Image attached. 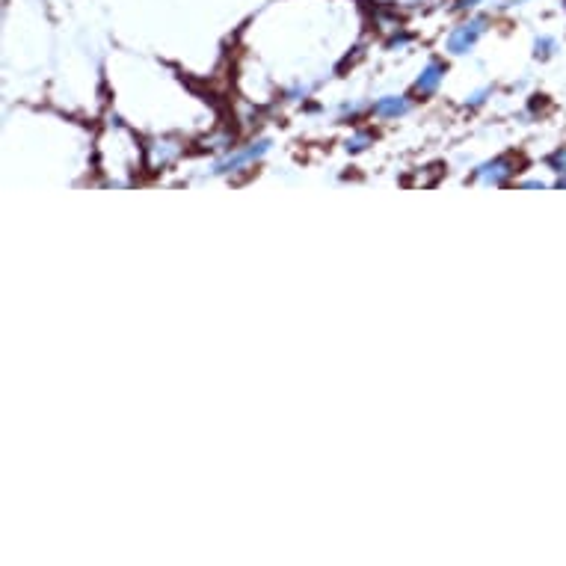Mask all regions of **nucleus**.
I'll use <instances>...</instances> for the list:
<instances>
[{
  "mask_svg": "<svg viewBox=\"0 0 566 566\" xmlns=\"http://www.w3.org/2000/svg\"><path fill=\"white\" fill-rule=\"evenodd\" d=\"M486 21L484 15H478V18H472L469 24H460L451 36H448V51L451 54H466V51H472L475 48V42L481 39V33L486 30Z\"/></svg>",
  "mask_w": 566,
  "mask_h": 566,
  "instance_id": "nucleus-1",
  "label": "nucleus"
},
{
  "mask_svg": "<svg viewBox=\"0 0 566 566\" xmlns=\"http://www.w3.org/2000/svg\"><path fill=\"white\" fill-rule=\"evenodd\" d=\"M513 172H516V169H513V161L498 158V161L481 166V169L475 172V178H481V181H486V184H501V181H504V178H510Z\"/></svg>",
  "mask_w": 566,
  "mask_h": 566,
  "instance_id": "nucleus-2",
  "label": "nucleus"
},
{
  "mask_svg": "<svg viewBox=\"0 0 566 566\" xmlns=\"http://www.w3.org/2000/svg\"><path fill=\"white\" fill-rule=\"evenodd\" d=\"M267 149H270V143H267V140H258V143H255V146H249L246 152H238V155H232L229 161L220 163V166H217V172H232V169H238L241 163L252 161V158H261Z\"/></svg>",
  "mask_w": 566,
  "mask_h": 566,
  "instance_id": "nucleus-3",
  "label": "nucleus"
},
{
  "mask_svg": "<svg viewBox=\"0 0 566 566\" xmlns=\"http://www.w3.org/2000/svg\"><path fill=\"white\" fill-rule=\"evenodd\" d=\"M442 75H445V69H442L439 63H430V66L424 69V75H421L418 83H415V92H418V95H430V92H436V86L442 81Z\"/></svg>",
  "mask_w": 566,
  "mask_h": 566,
  "instance_id": "nucleus-4",
  "label": "nucleus"
},
{
  "mask_svg": "<svg viewBox=\"0 0 566 566\" xmlns=\"http://www.w3.org/2000/svg\"><path fill=\"white\" fill-rule=\"evenodd\" d=\"M406 110H409V101L406 98H395V95L377 101V107H374L377 116H404Z\"/></svg>",
  "mask_w": 566,
  "mask_h": 566,
  "instance_id": "nucleus-5",
  "label": "nucleus"
},
{
  "mask_svg": "<svg viewBox=\"0 0 566 566\" xmlns=\"http://www.w3.org/2000/svg\"><path fill=\"white\" fill-rule=\"evenodd\" d=\"M555 51V39H537V57H549Z\"/></svg>",
  "mask_w": 566,
  "mask_h": 566,
  "instance_id": "nucleus-6",
  "label": "nucleus"
},
{
  "mask_svg": "<svg viewBox=\"0 0 566 566\" xmlns=\"http://www.w3.org/2000/svg\"><path fill=\"white\" fill-rule=\"evenodd\" d=\"M368 146V137H353V140H347V152H362Z\"/></svg>",
  "mask_w": 566,
  "mask_h": 566,
  "instance_id": "nucleus-7",
  "label": "nucleus"
},
{
  "mask_svg": "<svg viewBox=\"0 0 566 566\" xmlns=\"http://www.w3.org/2000/svg\"><path fill=\"white\" fill-rule=\"evenodd\" d=\"M552 169H558V172H564L566 175V149L564 152H558V155H552Z\"/></svg>",
  "mask_w": 566,
  "mask_h": 566,
  "instance_id": "nucleus-8",
  "label": "nucleus"
},
{
  "mask_svg": "<svg viewBox=\"0 0 566 566\" xmlns=\"http://www.w3.org/2000/svg\"><path fill=\"white\" fill-rule=\"evenodd\" d=\"M478 3H481V0H460L457 6H460V9H472V6H478Z\"/></svg>",
  "mask_w": 566,
  "mask_h": 566,
  "instance_id": "nucleus-9",
  "label": "nucleus"
},
{
  "mask_svg": "<svg viewBox=\"0 0 566 566\" xmlns=\"http://www.w3.org/2000/svg\"><path fill=\"white\" fill-rule=\"evenodd\" d=\"M484 95L486 92H475V95H472V104H481V101H484Z\"/></svg>",
  "mask_w": 566,
  "mask_h": 566,
  "instance_id": "nucleus-10",
  "label": "nucleus"
},
{
  "mask_svg": "<svg viewBox=\"0 0 566 566\" xmlns=\"http://www.w3.org/2000/svg\"><path fill=\"white\" fill-rule=\"evenodd\" d=\"M507 3H525V0H507Z\"/></svg>",
  "mask_w": 566,
  "mask_h": 566,
  "instance_id": "nucleus-11",
  "label": "nucleus"
}]
</instances>
